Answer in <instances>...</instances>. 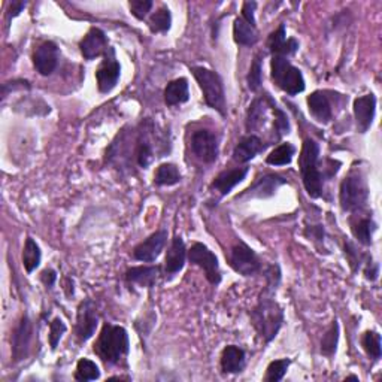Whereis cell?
Returning <instances> with one entry per match:
<instances>
[{"label":"cell","instance_id":"1","mask_svg":"<svg viewBox=\"0 0 382 382\" xmlns=\"http://www.w3.org/2000/svg\"><path fill=\"white\" fill-rule=\"evenodd\" d=\"M278 286L266 284L261 291L256 307L251 311V321L259 336L266 344H270L280 333L284 323V311L280 303L275 300V293Z\"/></svg>","mask_w":382,"mask_h":382},{"label":"cell","instance_id":"2","mask_svg":"<svg viewBox=\"0 0 382 382\" xmlns=\"http://www.w3.org/2000/svg\"><path fill=\"white\" fill-rule=\"evenodd\" d=\"M93 351L106 366L119 365L129 356V333L121 326L105 323L98 341L93 345Z\"/></svg>","mask_w":382,"mask_h":382},{"label":"cell","instance_id":"3","mask_svg":"<svg viewBox=\"0 0 382 382\" xmlns=\"http://www.w3.org/2000/svg\"><path fill=\"white\" fill-rule=\"evenodd\" d=\"M318 157H320L318 144L312 139H305L299 157V167L306 193L312 199H318L323 194V175L318 167Z\"/></svg>","mask_w":382,"mask_h":382},{"label":"cell","instance_id":"4","mask_svg":"<svg viewBox=\"0 0 382 382\" xmlns=\"http://www.w3.org/2000/svg\"><path fill=\"white\" fill-rule=\"evenodd\" d=\"M191 72L199 84V87L204 93V99L209 108L215 109L221 115H226V91L224 84H222L221 77L215 70H211L204 66H194L191 68Z\"/></svg>","mask_w":382,"mask_h":382},{"label":"cell","instance_id":"5","mask_svg":"<svg viewBox=\"0 0 382 382\" xmlns=\"http://www.w3.org/2000/svg\"><path fill=\"white\" fill-rule=\"evenodd\" d=\"M367 199L369 187L365 176L356 171L345 176V179L341 183V190H339V201H341L342 211H362L367 204Z\"/></svg>","mask_w":382,"mask_h":382},{"label":"cell","instance_id":"6","mask_svg":"<svg viewBox=\"0 0 382 382\" xmlns=\"http://www.w3.org/2000/svg\"><path fill=\"white\" fill-rule=\"evenodd\" d=\"M272 81L282 91L290 96H296L305 90V78L302 72L294 68L291 63L282 56H272L270 61Z\"/></svg>","mask_w":382,"mask_h":382},{"label":"cell","instance_id":"7","mask_svg":"<svg viewBox=\"0 0 382 382\" xmlns=\"http://www.w3.org/2000/svg\"><path fill=\"white\" fill-rule=\"evenodd\" d=\"M187 256L190 263L196 264L197 268L205 272L206 280L212 285H218L221 282V272H220V264L218 259L214 252H212L206 245L200 242L193 243V247L187 251Z\"/></svg>","mask_w":382,"mask_h":382},{"label":"cell","instance_id":"8","mask_svg":"<svg viewBox=\"0 0 382 382\" xmlns=\"http://www.w3.org/2000/svg\"><path fill=\"white\" fill-rule=\"evenodd\" d=\"M229 263L231 269L242 277H254L261 270V261L247 243L238 242L231 247Z\"/></svg>","mask_w":382,"mask_h":382},{"label":"cell","instance_id":"9","mask_svg":"<svg viewBox=\"0 0 382 382\" xmlns=\"http://www.w3.org/2000/svg\"><path fill=\"white\" fill-rule=\"evenodd\" d=\"M154 124L150 120L141 123L136 130L135 141V158L139 167L146 169L154 162Z\"/></svg>","mask_w":382,"mask_h":382},{"label":"cell","instance_id":"10","mask_svg":"<svg viewBox=\"0 0 382 382\" xmlns=\"http://www.w3.org/2000/svg\"><path fill=\"white\" fill-rule=\"evenodd\" d=\"M121 75V66L115 59V51L109 47L100 63V66L96 70V81H98V89L102 94L111 93L116 84H119Z\"/></svg>","mask_w":382,"mask_h":382},{"label":"cell","instance_id":"11","mask_svg":"<svg viewBox=\"0 0 382 382\" xmlns=\"http://www.w3.org/2000/svg\"><path fill=\"white\" fill-rule=\"evenodd\" d=\"M191 150L204 163H214L218 158V137L208 129L196 130L191 136Z\"/></svg>","mask_w":382,"mask_h":382},{"label":"cell","instance_id":"12","mask_svg":"<svg viewBox=\"0 0 382 382\" xmlns=\"http://www.w3.org/2000/svg\"><path fill=\"white\" fill-rule=\"evenodd\" d=\"M99 324V314L96 310V305L93 300L87 299L79 303L77 312V327L75 333L79 339V342H86L94 335L96 328Z\"/></svg>","mask_w":382,"mask_h":382},{"label":"cell","instance_id":"13","mask_svg":"<svg viewBox=\"0 0 382 382\" xmlns=\"http://www.w3.org/2000/svg\"><path fill=\"white\" fill-rule=\"evenodd\" d=\"M167 242V231L165 229L157 230L151 236H148L145 240H142L139 245H136L133 250V257L144 263L155 261L160 256L163 248L166 247Z\"/></svg>","mask_w":382,"mask_h":382},{"label":"cell","instance_id":"14","mask_svg":"<svg viewBox=\"0 0 382 382\" xmlns=\"http://www.w3.org/2000/svg\"><path fill=\"white\" fill-rule=\"evenodd\" d=\"M59 47L52 40L42 42L33 52L35 69L42 77H49L59 66Z\"/></svg>","mask_w":382,"mask_h":382},{"label":"cell","instance_id":"15","mask_svg":"<svg viewBox=\"0 0 382 382\" xmlns=\"http://www.w3.org/2000/svg\"><path fill=\"white\" fill-rule=\"evenodd\" d=\"M376 112V98L370 93L360 96L354 100V116L357 129L360 133H366L375 120Z\"/></svg>","mask_w":382,"mask_h":382},{"label":"cell","instance_id":"16","mask_svg":"<svg viewBox=\"0 0 382 382\" xmlns=\"http://www.w3.org/2000/svg\"><path fill=\"white\" fill-rule=\"evenodd\" d=\"M79 49L86 60L98 59L100 56H105L106 51L109 49L108 39H106V35L100 29L91 27L89 30V33L81 39Z\"/></svg>","mask_w":382,"mask_h":382},{"label":"cell","instance_id":"17","mask_svg":"<svg viewBox=\"0 0 382 382\" xmlns=\"http://www.w3.org/2000/svg\"><path fill=\"white\" fill-rule=\"evenodd\" d=\"M31 335H33V326H31L30 318L24 315L23 318H21V321L13 335L14 362H20V360H24L27 357L30 342H31Z\"/></svg>","mask_w":382,"mask_h":382},{"label":"cell","instance_id":"18","mask_svg":"<svg viewBox=\"0 0 382 382\" xmlns=\"http://www.w3.org/2000/svg\"><path fill=\"white\" fill-rule=\"evenodd\" d=\"M187 260V248L181 236H175L171 248L167 250L165 259V273L166 277H174L178 272L184 269V264Z\"/></svg>","mask_w":382,"mask_h":382},{"label":"cell","instance_id":"19","mask_svg":"<svg viewBox=\"0 0 382 382\" xmlns=\"http://www.w3.org/2000/svg\"><path fill=\"white\" fill-rule=\"evenodd\" d=\"M285 184H286V179H284L280 175H264L259 178L250 188H247L245 193H243L240 197L251 196L257 199H266L273 196L278 191V188Z\"/></svg>","mask_w":382,"mask_h":382},{"label":"cell","instance_id":"20","mask_svg":"<svg viewBox=\"0 0 382 382\" xmlns=\"http://www.w3.org/2000/svg\"><path fill=\"white\" fill-rule=\"evenodd\" d=\"M268 48L272 52V56H282L289 57L296 54V51L299 49V42L296 39H286L285 26L281 24L277 30L272 31L268 39Z\"/></svg>","mask_w":382,"mask_h":382},{"label":"cell","instance_id":"21","mask_svg":"<svg viewBox=\"0 0 382 382\" xmlns=\"http://www.w3.org/2000/svg\"><path fill=\"white\" fill-rule=\"evenodd\" d=\"M248 175V167H235L221 172L211 184V188L218 191L221 196H227L230 191L240 184Z\"/></svg>","mask_w":382,"mask_h":382},{"label":"cell","instance_id":"22","mask_svg":"<svg viewBox=\"0 0 382 382\" xmlns=\"http://www.w3.org/2000/svg\"><path fill=\"white\" fill-rule=\"evenodd\" d=\"M261 139L256 135H248L240 139V142L235 146V151H233V160L238 163H248L259 153L264 150Z\"/></svg>","mask_w":382,"mask_h":382},{"label":"cell","instance_id":"23","mask_svg":"<svg viewBox=\"0 0 382 382\" xmlns=\"http://www.w3.org/2000/svg\"><path fill=\"white\" fill-rule=\"evenodd\" d=\"M221 370L224 374H239L245 369L247 356L242 348L236 345H229L221 354Z\"/></svg>","mask_w":382,"mask_h":382},{"label":"cell","instance_id":"24","mask_svg":"<svg viewBox=\"0 0 382 382\" xmlns=\"http://www.w3.org/2000/svg\"><path fill=\"white\" fill-rule=\"evenodd\" d=\"M307 108H310L311 115L318 123L327 124L332 120L333 116L332 105L326 93L323 91H314L310 98H307Z\"/></svg>","mask_w":382,"mask_h":382},{"label":"cell","instance_id":"25","mask_svg":"<svg viewBox=\"0 0 382 382\" xmlns=\"http://www.w3.org/2000/svg\"><path fill=\"white\" fill-rule=\"evenodd\" d=\"M160 275L158 266H137L125 272V280L130 284H136L144 289H153Z\"/></svg>","mask_w":382,"mask_h":382},{"label":"cell","instance_id":"26","mask_svg":"<svg viewBox=\"0 0 382 382\" xmlns=\"http://www.w3.org/2000/svg\"><path fill=\"white\" fill-rule=\"evenodd\" d=\"M270 108V99L269 98H260V99H256L248 109V114H247V130L250 132H256L257 129H260V127L264 124V119H266L268 115V111Z\"/></svg>","mask_w":382,"mask_h":382},{"label":"cell","instance_id":"27","mask_svg":"<svg viewBox=\"0 0 382 382\" xmlns=\"http://www.w3.org/2000/svg\"><path fill=\"white\" fill-rule=\"evenodd\" d=\"M188 81L185 78H178L171 81L165 89V102L167 106H176L188 102Z\"/></svg>","mask_w":382,"mask_h":382},{"label":"cell","instance_id":"28","mask_svg":"<svg viewBox=\"0 0 382 382\" xmlns=\"http://www.w3.org/2000/svg\"><path fill=\"white\" fill-rule=\"evenodd\" d=\"M233 39H235V42L239 45L254 47L259 40L257 29L247 23L242 17L236 18L235 23H233Z\"/></svg>","mask_w":382,"mask_h":382},{"label":"cell","instance_id":"29","mask_svg":"<svg viewBox=\"0 0 382 382\" xmlns=\"http://www.w3.org/2000/svg\"><path fill=\"white\" fill-rule=\"evenodd\" d=\"M376 230V224L372 218L363 217L357 221H351V231L354 238L362 243V245H370L374 238V231Z\"/></svg>","mask_w":382,"mask_h":382},{"label":"cell","instance_id":"30","mask_svg":"<svg viewBox=\"0 0 382 382\" xmlns=\"http://www.w3.org/2000/svg\"><path fill=\"white\" fill-rule=\"evenodd\" d=\"M154 183L157 185H176L178 183H181V174H179L178 167L172 163H163L157 167V171L154 174Z\"/></svg>","mask_w":382,"mask_h":382},{"label":"cell","instance_id":"31","mask_svg":"<svg viewBox=\"0 0 382 382\" xmlns=\"http://www.w3.org/2000/svg\"><path fill=\"white\" fill-rule=\"evenodd\" d=\"M172 26V14L167 6L158 8L148 20V27L153 33H166Z\"/></svg>","mask_w":382,"mask_h":382},{"label":"cell","instance_id":"32","mask_svg":"<svg viewBox=\"0 0 382 382\" xmlns=\"http://www.w3.org/2000/svg\"><path fill=\"white\" fill-rule=\"evenodd\" d=\"M40 260H42V252L39 245L31 238H27L24 243V250H23V264L26 268V272L31 273L35 269H38Z\"/></svg>","mask_w":382,"mask_h":382},{"label":"cell","instance_id":"33","mask_svg":"<svg viewBox=\"0 0 382 382\" xmlns=\"http://www.w3.org/2000/svg\"><path fill=\"white\" fill-rule=\"evenodd\" d=\"M296 148L291 144H281L266 157V163L272 166H286L293 162Z\"/></svg>","mask_w":382,"mask_h":382},{"label":"cell","instance_id":"34","mask_svg":"<svg viewBox=\"0 0 382 382\" xmlns=\"http://www.w3.org/2000/svg\"><path fill=\"white\" fill-rule=\"evenodd\" d=\"M339 344V323L335 320L330 327L327 328V332L324 333L321 339V354L332 358L336 354Z\"/></svg>","mask_w":382,"mask_h":382},{"label":"cell","instance_id":"35","mask_svg":"<svg viewBox=\"0 0 382 382\" xmlns=\"http://www.w3.org/2000/svg\"><path fill=\"white\" fill-rule=\"evenodd\" d=\"M99 378H100V370L98 365L89 358H81L77 365L75 379L81 382H87V381H96Z\"/></svg>","mask_w":382,"mask_h":382},{"label":"cell","instance_id":"36","mask_svg":"<svg viewBox=\"0 0 382 382\" xmlns=\"http://www.w3.org/2000/svg\"><path fill=\"white\" fill-rule=\"evenodd\" d=\"M362 345L365 348L366 354L374 358L379 360L382 354V348H381V335L375 330H367L363 337H362Z\"/></svg>","mask_w":382,"mask_h":382},{"label":"cell","instance_id":"37","mask_svg":"<svg viewBox=\"0 0 382 382\" xmlns=\"http://www.w3.org/2000/svg\"><path fill=\"white\" fill-rule=\"evenodd\" d=\"M290 365H291V360L290 358L275 360V362H272L268 366L266 375H264V381H268V382H278V381H281L285 376L286 370H289Z\"/></svg>","mask_w":382,"mask_h":382},{"label":"cell","instance_id":"38","mask_svg":"<svg viewBox=\"0 0 382 382\" xmlns=\"http://www.w3.org/2000/svg\"><path fill=\"white\" fill-rule=\"evenodd\" d=\"M261 81H263V68H261V56L257 54L254 57L252 65L250 68V73L247 77L248 82V89L251 91H257L261 87Z\"/></svg>","mask_w":382,"mask_h":382},{"label":"cell","instance_id":"39","mask_svg":"<svg viewBox=\"0 0 382 382\" xmlns=\"http://www.w3.org/2000/svg\"><path fill=\"white\" fill-rule=\"evenodd\" d=\"M272 112L275 115L273 127H275V130H277V137L280 139L281 136L290 133V123H289V119H286L285 112L281 111L273 102H272Z\"/></svg>","mask_w":382,"mask_h":382},{"label":"cell","instance_id":"40","mask_svg":"<svg viewBox=\"0 0 382 382\" xmlns=\"http://www.w3.org/2000/svg\"><path fill=\"white\" fill-rule=\"evenodd\" d=\"M66 330H68V327H66L65 323H63V320H60V318H54V320H52L49 323L48 341H49L51 349H56L57 348L60 339L63 337V335L66 333Z\"/></svg>","mask_w":382,"mask_h":382},{"label":"cell","instance_id":"41","mask_svg":"<svg viewBox=\"0 0 382 382\" xmlns=\"http://www.w3.org/2000/svg\"><path fill=\"white\" fill-rule=\"evenodd\" d=\"M132 14L137 18V20H144L148 13H150L153 8V2L151 0H132L129 3Z\"/></svg>","mask_w":382,"mask_h":382},{"label":"cell","instance_id":"42","mask_svg":"<svg viewBox=\"0 0 382 382\" xmlns=\"http://www.w3.org/2000/svg\"><path fill=\"white\" fill-rule=\"evenodd\" d=\"M345 254H346L349 264H351V268L356 270L360 266V263H362V257H360V254L356 251V247L351 242L345 243Z\"/></svg>","mask_w":382,"mask_h":382},{"label":"cell","instance_id":"43","mask_svg":"<svg viewBox=\"0 0 382 382\" xmlns=\"http://www.w3.org/2000/svg\"><path fill=\"white\" fill-rule=\"evenodd\" d=\"M256 8H257L256 2H245L242 5V18L254 27H256V17H254Z\"/></svg>","mask_w":382,"mask_h":382},{"label":"cell","instance_id":"44","mask_svg":"<svg viewBox=\"0 0 382 382\" xmlns=\"http://www.w3.org/2000/svg\"><path fill=\"white\" fill-rule=\"evenodd\" d=\"M378 273H379V266H378L376 263H372V259H369V261L366 263V268H365V277H366V280L376 281Z\"/></svg>","mask_w":382,"mask_h":382},{"label":"cell","instance_id":"45","mask_svg":"<svg viewBox=\"0 0 382 382\" xmlns=\"http://www.w3.org/2000/svg\"><path fill=\"white\" fill-rule=\"evenodd\" d=\"M305 235L310 238V240H315V242H323L324 239V229L321 226H314V227H310L306 229Z\"/></svg>","mask_w":382,"mask_h":382},{"label":"cell","instance_id":"46","mask_svg":"<svg viewBox=\"0 0 382 382\" xmlns=\"http://www.w3.org/2000/svg\"><path fill=\"white\" fill-rule=\"evenodd\" d=\"M40 280L45 284L47 289H52V286H54V284H56V280H57V273L52 269H45L40 273Z\"/></svg>","mask_w":382,"mask_h":382},{"label":"cell","instance_id":"47","mask_svg":"<svg viewBox=\"0 0 382 382\" xmlns=\"http://www.w3.org/2000/svg\"><path fill=\"white\" fill-rule=\"evenodd\" d=\"M27 6V2H13L9 6V14H8V18H15L21 14V10H23L24 8Z\"/></svg>","mask_w":382,"mask_h":382},{"label":"cell","instance_id":"48","mask_svg":"<svg viewBox=\"0 0 382 382\" xmlns=\"http://www.w3.org/2000/svg\"><path fill=\"white\" fill-rule=\"evenodd\" d=\"M345 381H358V376H356V375H351V376H346V378H345Z\"/></svg>","mask_w":382,"mask_h":382}]
</instances>
